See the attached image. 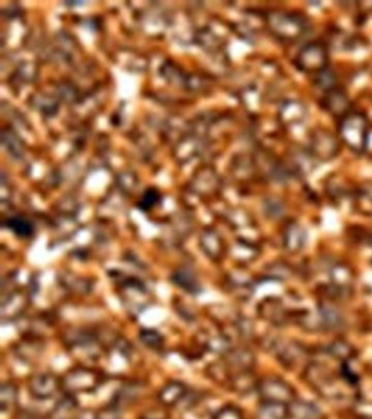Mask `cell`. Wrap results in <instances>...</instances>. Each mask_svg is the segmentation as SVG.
<instances>
[{"mask_svg":"<svg viewBox=\"0 0 372 419\" xmlns=\"http://www.w3.org/2000/svg\"><path fill=\"white\" fill-rule=\"evenodd\" d=\"M61 283L65 287L68 288L69 291L75 293H85L89 288V282L71 273L63 274L61 277Z\"/></svg>","mask_w":372,"mask_h":419,"instance_id":"603a6c76","label":"cell"},{"mask_svg":"<svg viewBox=\"0 0 372 419\" xmlns=\"http://www.w3.org/2000/svg\"><path fill=\"white\" fill-rule=\"evenodd\" d=\"M370 419V418H369ZM372 419V418H371Z\"/></svg>","mask_w":372,"mask_h":419,"instance_id":"e575fe53","label":"cell"},{"mask_svg":"<svg viewBox=\"0 0 372 419\" xmlns=\"http://www.w3.org/2000/svg\"><path fill=\"white\" fill-rule=\"evenodd\" d=\"M18 400L17 386L14 383H4L0 389V408L3 412L11 410Z\"/></svg>","mask_w":372,"mask_h":419,"instance_id":"44dd1931","label":"cell"},{"mask_svg":"<svg viewBox=\"0 0 372 419\" xmlns=\"http://www.w3.org/2000/svg\"><path fill=\"white\" fill-rule=\"evenodd\" d=\"M324 104L326 105V110L333 114V115H342L349 110V100L344 92L339 90H330L326 97Z\"/></svg>","mask_w":372,"mask_h":419,"instance_id":"4fadbf2b","label":"cell"},{"mask_svg":"<svg viewBox=\"0 0 372 419\" xmlns=\"http://www.w3.org/2000/svg\"><path fill=\"white\" fill-rule=\"evenodd\" d=\"M214 419H243V417H241V414L239 413L238 410L228 406V408H223V410H220V412L216 415Z\"/></svg>","mask_w":372,"mask_h":419,"instance_id":"f546056e","label":"cell"},{"mask_svg":"<svg viewBox=\"0 0 372 419\" xmlns=\"http://www.w3.org/2000/svg\"><path fill=\"white\" fill-rule=\"evenodd\" d=\"M280 359L287 367H295L304 359V349L298 343H288L280 351Z\"/></svg>","mask_w":372,"mask_h":419,"instance_id":"9a60e30c","label":"cell"},{"mask_svg":"<svg viewBox=\"0 0 372 419\" xmlns=\"http://www.w3.org/2000/svg\"><path fill=\"white\" fill-rule=\"evenodd\" d=\"M10 228L20 236H28L32 233V226L26 221L20 220V218L10 221Z\"/></svg>","mask_w":372,"mask_h":419,"instance_id":"83f0119b","label":"cell"},{"mask_svg":"<svg viewBox=\"0 0 372 419\" xmlns=\"http://www.w3.org/2000/svg\"><path fill=\"white\" fill-rule=\"evenodd\" d=\"M341 136L351 150H365L367 144V122L361 114H347L341 124Z\"/></svg>","mask_w":372,"mask_h":419,"instance_id":"7a4b0ae2","label":"cell"},{"mask_svg":"<svg viewBox=\"0 0 372 419\" xmlns=\"http://www.w3.org/2000/svg\"><path fill=\"white\" fill-rule=\"evenodd\" d=\"M332 280L335 285L339 287H346L351 283L353 280V273L351 270L345 267H336L332 270Z\"/></svg>","mask_w":372,"mask_h":419,"instance_id":"cb8c5ba5","label":"cell"},{"mask_svg":"<svg viewBox=\"0 0 372 419\" xmlns=\"http://www.w3.org/2000/svg\"><path fill=\"white\" fill-rule=\"evenodd\" d=\"M228 354V361L230 366L238 368L241 371H246L253 364V355L245 349H234Z\"/></svg>","mask_w":372,"mask_h":419,"instance_id":"ac0fdd59","label":"cell"},{"mask_svg":"<svg viewBox=\"0 0 372 419\" xmlns=\"http://www.w3.org/2000/svg\"><path fill=\"white\" fill-rule=\"evenodd\" d=\"M96 417L97 419H120V410L118 408H114V406H108L105 410H100L99 413H96Z\"/></svg>","mask_w":372,"mask_h":419,"instance_id":"4dcf8cb0","label":"cell"},{"mask_svg":"<svg viewBox=\"0 0 372 419\" xmlns=\"http://www.w3.org/2000/svg\"><path fill=\"white\" fill-rule=\"evenodd\" d=\"M78 403L71 394L63 396L53 410V419H66L77 410Z\"/></svg>","mask_w":372,"mask_h":419,"instance_id":"ffe728a7","label":"cell"},{"mask_svg":"<svg viewBox=\"0 0 372 419\" xmlns=\"http://www.w3.org/2000/svg\"><path fill=\"white\" fill-rule=\"evenodd\" d=\"M329 351L337 359L347 361L353 355V349L345 342H334L329 346Z\"/></svg>","mask_w":372,"mask_h":419,"instance_id":"484cf974","label":"cell"},{"mask_svg":"<svg viewBox=\"0 0 372 419\" xmlns=\"http://www.w3.org/2000/svg\"><path fill=\"white\" fill-rule=\"evenodd\" d=\"M61 382L52 373H38L31 378L28 389L31 394L38 400H46L54 396Z\"/></svg>","mask_w":372,"mask_h":419,"instance_id":"8992f818","label":"cell"},{"mask_svg":"<svg viewBox=\"0 0 372 419\" xmlns=\"http://www.w3.org/2000/svg\"><path fill=\"white\" fill-rule=\"evenodd\" d=\"M260 314L267 320L281 324L285 320V310L279 299H267L260 306Z\"/></svg>","mask_w":372,"mask_h":419,"instance_id":"5bb4252c","label":"cell"},{"mask_svg":"<svg viewBox=\"0 0 372 419\" xmlns=\"http://www.w3.org/2000/svg\"><path fill=\"white\" fill-rule=\"evenodd\" d=\"M173 279L175 284L190 293H196L199 290V284H198L195 274L190 271H186V270L177 271L174 274Z\"/></svg>","mask_w":372,"mask_h":419,"instance_id":"7402d4cb","label":"cell"},{"mask_svg":"<svg viewBox=\"0 0 372 419\" xmlns=\"http://www.w3.org/2000/svg\"><path fill=\"white\" fill-rule=\"evenodd\" d=\"M257 391L263 402L281 403L287 405V403L293 402L295 398L293 388L277 377L262 380L257 386Z\"/></svg>","mask_w":372,"mask_h":419,"instance_id":"277c9868","label":"cell"},{"mask_svg":"<svg viewBox=\"0 0 372 419\" xmlns=\"http://www.w3.org/2000/svg\"><path fill=\"white\" fill-rule=\"evenodd\" d=\"M359 201H361L363 206H368V208H370L372 210V185H367L363 188Z\"/></svg>","mask_w":372,"mask_h":419,"instance_id":"1f68e13d","label":"cell"},{"mask_svg":"<svg viewBox=\"0 0 372 419\" xmlns=\"http://www.w3.org/2000/svg\"><path fill=\"white\" fill-rule=\"evenodd\" d=\"M319 408L310 402L298 401L292 402L288 406V419H320Z\"/></svg>","mask_w":372,"mask_h":419,"instance_id":"30bf717a","label":"cell"},{"mask_svg":"<svg viewBox=\"0 0 372 419\" xmlns=\"http://www.w3.org/2000/svg\"><path fill=\"white\" fill-rule=\"evenodd\" d=\"M140 340L151 349H159L163 344V337L154 330H142L140 332Z\"/></svg>","mask_w":372,"mask_h":419,"instance_id":"d4e9b609","label":"cell"},{"mask_svg":"<svg viewBox=\"0 0 372 419\" xmlns=\"http://www.w3.org/2000/svg\"><path fill=\"white\" fill-rule=\"evenodd\" d=\"M208 349L211 351H216V353H228L230 351V342H228V337L224 335H216V336L210 337L208 340Z\"/></svg>","mask_w":372,"mask_h":419,"instance_id":"4316f807","label":"cell"},{"mask_svg":"<svg viewBox=\"0 0 372 419\" xmlns=\"http://www.w3.org/2000/svg\"><path fill=\"white\" fill-rule=\"evenodd\" d=\"M28 304V296L21 291H14L4 298L1 304V316L4 320L17 318Z\"/></svg>","mask_w":372,"mask_h":419,"instance_id":"ba28073f","label":"cell"},{"mask_svg":"<svg viewBox=\"0 0 372 419\" xmlns=\"http://www.w3.org/2000/svg\"><path fill=\"white\" fill-rule=\"evenodd\" d=\"M307 233L297 223H290L284 233V245L290 253L299 251L306 244Z\"/></svg>","mask_w":372,"mask_h":419,"instance_id":"9c48e42d","label":"cell"},{"mask_svg":"<svg viewBox=\"0 0 372 419\" xmlns=\"http://www.w3.org/2000/svg\"><path fill=\"white\" fill-rule=\"evenodd\" d=\"M283 212L282 210V206L280 202L275 201V200H272L271 201V216H277L279 214H281Z\"/></svg>","mask_w":372,"mask_h":419,"instance_id":"d6a6232c","label":"cell"},{"mask_svg":"<svg viewBox=\"0 0 372 419\" xmlns=\"http://www.w3.org/2000/svg\"><path fill=\"white\" fill-rule=\"evenodd\" d=\"M306 116V107L297 101H288L282 106L280 117L286 124H295L304 120Z\"/></svg>","mask_w":372,"mask_h":419,"instance_id":"8fae6325","label":"cell"},{"mask_svg":"<svg viewBox=\"0 0 372 419\" xmlns=\"http://www.w3.org/2000/svg\"><path fill=\"white\" fill-rule=\"evenodd\" d=\"M312 151L318 159H329L336 155L337 146L334 137L326 132H316L312 137Z\"/></svg>","mask_w":372,"mask_h":419,"instance_id":"52a82bcc","label":"cell"},{"mask_svg":"<svg viewBox=\"0 0 372 419\" xmlns=\"http://www.w3.org/2000/svg\"><path fill=\"white\" fill-rule=\"evenodd\" d=\"M257 419H288V406L281 403L263 402L257 410Z\"/></svg>","mask_w":372,"mask_h":419,"instance_id":"2e32d148","label":"cell"},{"mask_svg":"<svg viewBox=\"0 0 372 419\" xmlns=\"http://www.w3.org/2000/svg\"><path fill=\"white\" fill-rule=\"evenodd\" d=\"M185 386L179 382H171L159 392V398L165 405H174L185 396Z\"/></svg>","mask_w":372,"mask_h":419,"instance_id":"e0dca14e","label":"cell"},{"mask_svg":"<svg viewBox=\"0 0 372 419\" xmlns=\"http://www.w3.org/2000/svg\"><path fill=\"white\" fill-rule=\"evenodd\" d=\"M298 66L304 71L321 73L328 63V52L321 43H312L302 48L297 57Z\"/></svg>","mask_w":372,"mask_h":419,"instance_id":"5b68a950","label":"cell"},{"mask_svg":"<svg viewBox=\"0 0 372 419\" xmlns=\"http://www.w3.org/2000/svg\"><path fill=\"white\" fill-rule=\"evenodd\" d=\"M79 419H97V417H96V413L95 414H93V413L85 412L83 413V414H81Z\"/></svg>","mask_w":372,"mask_h":419,"instance_id":"836d02e7","label":"cell"},{"mask_svg":"<svg viewBox=\"0 0 372 419\" xmlns=\"http://www.w3.org/2000/svg\"><path fill=\"white\" fill-rule=\"evenodd\" d=\"M317 79H318V85L321 87V89H326L329 91L332 90V85L335 83L334 75H333L332 73L324 69V70L318 73Z\"/></svg>","mask_w":372,"mask_h":419,"instance_id":"f1b7e54d","label":"cell"},{"mask_svg":"<svg viewBox=\"0 0 372 419\" xmlns=\"http://www.w3.org/2000/svg\"><path fill=\"white\" fill-rule=\"evenodd\" d=\"M270 30L283 40H297L307 28L306 21L299 14L286 11H273L267 18Z\"/></svg>","mask_w":372,"mask_h":419,"instance_id":"6da1fadb","label":"cell"},{"mask_svg":"<svg viewBox=\"0 0 372 419\" xmlns=\"http://www.w3.org/2000/svg\"><path fill=\"white\" fill-rule=\"evenodd\" d=\"M26 340L20 343L16 349L17 356L24 361H34L40 356L41 351L43 349V345L38 341Z\"/></svg>","mask_w":372,"mask_h":419,"instance_id":"d6986e66","label":"cell"},{"mask_svg":"<svg viewBox=\"0 0 372 419\" xmlns=\"http://www.w3.org/2000/svg\"><path fill=\"white\" fill-rule=\"evenodd\" d=\"M101 376L89 369V368L78 367L71 369L61 380V386L69 393L75 392H92L97 389L101 384Z\"/></svg>","mask_w":372,"mask_h":419,"instance_id":"3957f363","label":"cell"},{"mask_svg":"<svg viewBox=\"0 0 372 419\" xmlns=\"http://www.w3.org/2000/svg\"><path fill=\"white\" fill-rule=\"evenodd\" d=\"M140 386L138 384L129 383L122 386L119 391L116 392L112 406L122 410V408L130 405L140 396Z\"/></svg>","mask_w":372,"mask_h":419,"instance_id":"7c38bea8","label":"cell"}]
</instances>
